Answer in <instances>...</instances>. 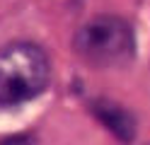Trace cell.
Instances as JSON below:
<instances>
[{
    "instance_id": "obj_2",
    "label": "cell",
    "mask_w": 150,
    "mask_h": 145,
    "mask_svg": "<svg viewBox=\"0 0 150 145\" xmlns=\"http://www.w3.org/2000/svg\"><path fill=\"white\" fill-rule=\"evenodd\" d=\"M70 46L92 68H124L136 56V29L121 15H95L75 29Z\"/></svg>"
},
{
    "instance_id": "obj_3",
    "label": "cell",
    "mask_w": 150,
    "mask_h": 145,
    "mask_svg": "<svg viewBox=\"0 0 150 145\" xmlns=\"http://www.w3.org/2000/svg\"><path fill=\"white\" fill-rule=\"evenodd\" d=\"M95 119L104 126L109 133H114V138L121 143H131L136 138V119L133 114L126 111L121 104L111 102V99H95L90 104Z\"/></svg>"
},
{
    "instance_id": "obj_4",
    "label": "cell",
    "mask_w": 150,
    "mask_h": 145,
    "mask_svg": "<svg viewBox=\"0 0 150 145\" xmlns=\"http://www.w3.org/2000/svg\"><path fill=\"white\" fill-rule=\"evenodd\" d=\"M0 145H39L34 133H15V135H5Z\"/></svg>"
},
{
    "instance_id": "obj_1",
    "label": "cell",
    "mask_w": 150,
    "mask_h": 145,
    "mask_svg": "<svg viewBox=\"0 0 150 145\" xmlns=\"http://www.w3.org/2000/svg\"><path fill=\"white\" fill-rule=\"evenodd\" d=\"M49 85L51 58L41 44L20 39L0 48V111L39 99Z\"/></svg>"
}]
</instances>
